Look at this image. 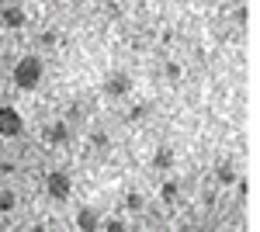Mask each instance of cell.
<instances>
[{
    "mask_svg": "<svg viewBox=\"0 0 260 232\" xmlns=\"http://www.w3.org/2000/svg\"><path fill=\"white\" fill-rule=\"evenodd\" d=\"M128 90H132V77H128V73L115 70V73L104 77V94H108V97H125Z\"/></svg>",
    "mask_w": 260,
    "mask_h": 232,
    "instance_id": "cell-4",
    "label": "cell"
},
{
    "mask_svg": "<svg viewBox=\"0 0 260 232\" xmlns=\"http://www.w3.org/2000/svg\"><path fill=\"white\" fill-rule=\"evenodd\" d=\"M24 132V118L18 115V108H0V139H18Z\"/></svg>",
    "mask_w": 260,
    "mask_h": 232,
    "instance_id": "cell-3",
    "label": "cell"
},
{
    "mask_svg": "<svg viewBox=\"0 0 260 232\" xmlns=\"http://www.w3.org/2000/svg\"><path fill=\"white\" fill-rule=\"evenodd\" d=\"M146 108H149V104H139V108H132V115H128V118H132V121H136V118H142V115H146Z\"/></svg>",
    "mask_w": 260,
    "mask_h": 232,
    "instance_id": "cell-16",
    "label": "cell"
},
{
    "mask_svg": "<svg viewBox=\"0 0 260 232\" xmlns=\"http://www.w3.org/2000/svg\"><path fill=\"white\" fill-rule=\"evenodd\" d=\"M142 205H146V201H142L139 191H128V194H125V208H128V212H139Z\"/></svg>",
    "mask_w": 260,
    "mask_h": 232,
    "instance_id": "cell-12",
    "label": "cell"
},
{
    "mask_svg": "<svg viewBox=\"0 0 260 232\" xmlns=\"http://www.w3.org/2000/svg\"><path fill=\"white\" fill-rule=\"evenodd\" d=\"M73 222H77V229H83V232H98L101 229V215L94 212V208H80Z\"/></svg>",
    "mask_w": 260,
    "mask_h": 232,
    "instance_id": "cell-7",
    "label": "cell"
},
{
    "mask_svg": "<svg viewBox=\"0 0 260 232\" xmlns=\"http://www.w3.org/2000/svg\"><path fill=\"white\" fill-rule=\"evenodd\" d=\"M167 80H170V83H177V80H180V66H177V62H167Z\"/></svg>",
    "mask_w": 260,
    "mask_h": 232,
    "instance_id": "cell-13",
    "label": "cell"
},
{
    "mask_svg": "<svg viewBox=\"0 0 260 232\" xmlns=\"http://www.w3.org/2000/svg\"><path fill=\"white\" fill-rule=\"evenodd\" d=\"M90 142L94 146H108V132H90Z\"/></svg>",
    "mask_w": 260,
    "mask_h": 232,
    "instance_id": "cell-15",
    "label": "cell"
},
{
    "mask_svg": "<svg viewBox=\"0 0 260 232\" xmlns=\"http://www.w3.org/2000/svg\"><path fill=\"white\" fill-rule=\"evenodd\" d=\"M45 194L52 201H66L73 194V177L66 174V170H49L45 174Z\"/></svg>",
    "mask_w": 260,
    "mask_h": 232,
    "instance_id": "cell-2",
    "label": "cell"
},
{
    "mask_svg": "<svg viewBox=\"0 0 260 232\" xmlns=\"http://www.w3.org/2000/svg\"><path fill=\"white\" fill-rule=\"evenodd\" d=\"M153 167H156V170H170V167H174V149L160 146V149L153 153Z\"/></svg>",
    "mask_w": 260,
    "mask_h": 232,
    "instance_id": "cell-8",
    "label": "cell"
},
{
    "mask_svg": "<svg viewBox=\"0 0 260 232\" xmlns=\"http://www.w3.org/2000/svg\"><path fill=\"white\" fill-rule=\"evenodd\" d=\"M42 139H45L49 146H62V142H70V125H66V121H52V125L42 128Z\"/></svg>",
    "mask_w": 260,
    "mask_h": 232,
    "instance_id": "cell-6",
    "label": "cell"
},
{
    "mask_svg": "<svg viewBox=\"0 0 260 232\" xmlns=\"http://www.w3.org/2000/svg\"><path fill=\"white\" fill-rule=\"evenodd\" d=\"M0 21H4V28L18 31V28L28 24V14H24V7H21V4H4V7H0Z\"/></svg>",
    "mask_w": 260,
    "mask_h": 232,
    "instance_id": "cell-5",
    "label": "cell"
},
{
    "mask_svg": "<svg viewBox=\"0 0 260 232\" xmlns=\"http://www.w3.org/2000/svg\"><path fill=\"white\" fill-rule=\"evenodd\" d=\"M11 80H14L18 90H35L42 80H45V62H42V56H35V52L21 56L14 62V70H11Z\"/></svg>",
    "mask_w": 260,
    "mask_h": 232,
    "instance_id": "cell-1",
    "label": "cell"
},
{
    "mask_svg": "<svg viewBox=\"0 0 260 232\" xmlns=\"http://www.w3.org/2000/svg\"><path fill=\"white\" fill-rule=\"evenodd\" d=\"M101 229H108V232H121V229H125V222L111 218V222H101Z\"/></svg>",
    "mask_w": 260,
    "mask_h": 232,
    "instance_id": "cell-14",
    "label": "cell"
},
{
    "mask_svg": "<svg viewBox=\"0 0 260 232\" xmlns=\"http://www.w3.org/2000/svg\"><path fill=\"white\" fill-rule=\"evenodd\" d=\"M215 177H219V184H236V167L233 163H219Z\"/></svg>",
    "mask_w": 260,
    "mask_h": 232,
    "instance_id": "cell-9",
    "label": "cell"
},
{
    "mask_svg": "<svg viewBox=\"0 0 260 232\" xmlns=\"http://www.w3.org/2000/svg\"><path fill=\"white\" fill-rule=\"evenodd\" d=\"M18 208V194L14 191H0V212H14Z\"/></svg>",
    "mask_w": 260,
    "mask_h": 232,
    "instance_id": "cell-11",
    "label": "cell"
},
{
    "mask_svg": "<svg viewBox=\"0 0 260 232\" xmlns=\"http://www.w3.org/2000/svg\"><path fill=\"white\" fill-rule=\"evenodd\" d=\"M177 191H180V187H177V180H167V184L160 187V197L167 201V205H174V201H177Z\"/></svg>",
    "mask_w": 260,
    "mask_h": 232,
    "instance_id": "cell-10",
    "label": "cell"
}]
</instances>
